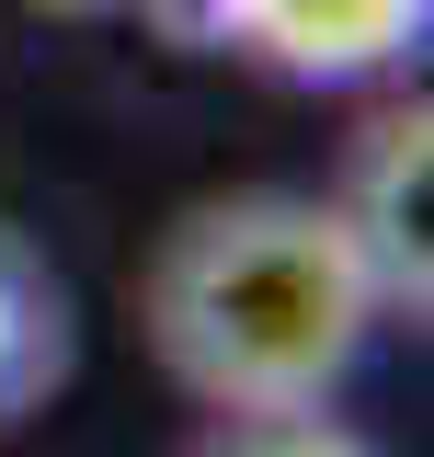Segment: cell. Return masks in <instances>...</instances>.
Instances as JSON below:
<instances>
[{
  "label": "cell",
  "instance_id": "6da1fadb",
  "mask_svg": "<svg viewBox=\"0 0 434 457\" xmlns=\"http://www.w3.org/2000/svg\"><path fill=\"white\" fill-rule=\"evenodd\" d=\"M378 320L388 297L331 195H217L149 263V343L229 423L321 411Z\"/></svg>",
  "mask_w": 434,
  "mask_h": 457
},
{
  "label": "cell",
  "instance_id": "7a4b0ae2",
  "mask_svg": "<svg viewBox=\"0 0 434 457\" xmlns=\"http://www.w3.org/2000/svg\"><path fill=\"white\" fill-rule=\"evenodd\" d=\"M331 206H343V228H355L378 297L423 320V309H434V114L423 104H388L378 126L355 137Z\"/></svg>",
  "mask_w": 434,
  "mask_h": 457
},
{
  "label": "cell",
  "instance_id": "3957f363",
  "mask_svg": "<svg viewBox=\"0 0 434 457\" xmlns=\"http://www.w3.org/2000/svg\"><path fill=\"white\" fill-rule=\"evenodd\" d=\"M195 12V35L263 57L286 80H366L434 23V0H171Z\"/></svg>",
  "mask_w": 434,
  "mask_h": 457
},
{
  "label": "cell",
  "instance_id": "277c9868",
  "mask_svg": "<svg viewBox=\"0 0 434 457\" xmlns=\"http://www.w3.org/2000/svg\"><path fill=\"white\" fill-rule=\"evenodd\" d=\"M69 378V286L57 263L0 218V435L23 411H46V389Z\"/></svg>",
  "mask_w": 434,
  "mask_h": 457
},
{
  "label": "cell",
  "instance_id": "5b68a950",
  "mask_svg": "<svg viewBox=\"0 0 434 457\" xmlns=\"http://www.w3.org/2000/svg\"><path fill=\"white\" fill-rule=\"evenodd\" d=\"M206 457H378L355 423H331V411H252V423H229Z\"/></svg>",
  "mask_w": 434,
  "mask_h": 457
},
{
  "label": "cell",
  "instance_id": "8992f818",
  "mask_svg": "<svg viewBox=\"0 0 434 457\" xmlns=\"http://www.w3.org/2000/svg\"><path fill=\"white\" fill-rule=\"evenodd\" d=\"M46 12H171V0H46Z\"/></svg>",
  "mask_w": 434,
  "mask_h": 457
}]
</instances>
